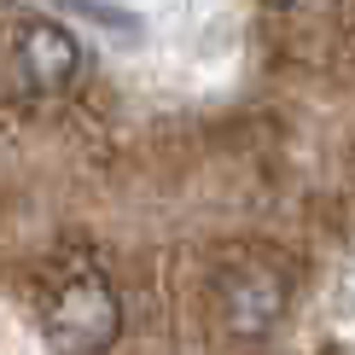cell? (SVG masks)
Segmentation results:
<instances>
[{"label":"cell","mask_w":355,"mask_h":355,"mask_svg":"<svg viewBox=\"0 0 355 355\" xmlns=\"http://www.w3.org/2000/svg\"><path fill=\"white\" fill-rule=\"evenodd\" d=\"M116 327H123V309H116V291L99 274H76L53 291L47 303V338L58 355H99L111 349Z\"/></svg>","instance_id":"cell-1"},{"label":"cell","mask_w":355,"mask_h":355,"mask_svg":"<svg viewBox=\"0 0 355 355\" xmlns=\"http://www.w3.org/2000/svg\"><path fill=\"white\" fill-rule=\"evenodd\" d=\"M12 64H18L29 94H58L82 70V41L58 18H24L18 41H12Z\"/></svg>","instance_id":"cell-2"},{"label":"cell","mask_w":355,"mask_h":355,"mask_svg":"<svg viewBox=\"0 0 355 355\" xmlns=\"http://www.w3.org/2000/svg\"><path fill=\"white\" fill-rule=\"evenodd\" d=\"M279 309H286V286L268 268H239L221 286V315H227V327L239 338H262L279 320Z\"/></svg>","instance_id":"cell-3"}]
</instances>
